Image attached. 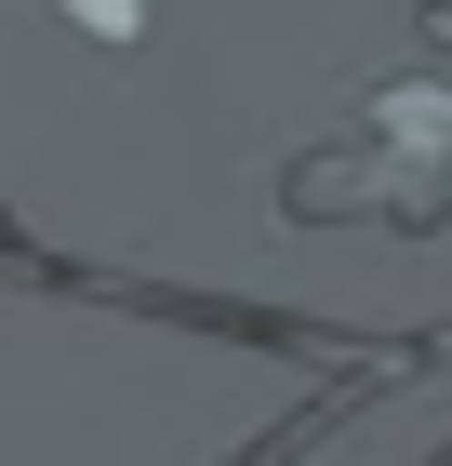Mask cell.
I'll list each match as a JSON object with an SVG mask.
<instances>
[{
	"mask_svg": "<svg viewBox=\"0 0 452 466\" xmlns=\"http://www.w3.org/2000/svg\"><path fill=\"white\" fill-rule=\"evenodd\" d=\"M80 27H106V40H134V0H67Z\"/></svg>",
	"mask_w": 452,
	"mask_h": 466,
	"instance_id": "cell-1",
	"label": "cell"
}]
</instances>
